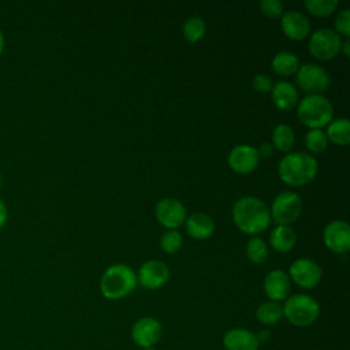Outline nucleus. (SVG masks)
I'll return each mask as SVG.
<instances>
[{
    "instance_id": "nucleus-14",
    "label": "nucleus",
    "mask_w": 350,
    "mask_h": 350,
    "mask_svg": "<svg viewBox=\"0 0 350 350\" xmlns=\"http://www.w3.org/2000/svg\"><path fill=\"white\" fill-rule=\"evenodd\" d=\"M228 165L237 174H249L260 163V154L252 145H237L228 153Z\"/></svg>"
},
{
    "instance_id": "nucleus-13",
    "label": "nucleus",
    "mask_w": 350,
    "mask_h": 350,
    "mask_svg": "<svg viewBox=\"0 0 350 350\" xmlns=\"http://www.w3.org/2000/svg\"><path fill=\"white\" fill-rule=\"evenodd\" d=\"M324 245L334 253H346L350 249V226L343 220L329 221L323 231Z\"/></svg>"
},
{
    "instance_id": "nucleus-36",
    "label": "nucleus",
    "mask_w": 350,
    "mask_h": 350,
    "mask_svg": "<svg viewBox=\"0 0 350 350\" xmlns=\"http://www.w3.org/2000/svg\"><path fill=\"white\" fill-rule=\"evenodd\" d=\"M349 45H350V44H349V41L346 40V41L342 42V46H340V51L343 52V55H345L346 57H349V55H350V52H349Z\"/></svg>"
},
{
    "instance_id": "nucleus-25",
    "label": "nucleus",
    "mask_w": 350,
    "mask_h": 350,
    "mask_svg": "<svg viewBox=\"0 0 350 350\" xmlns=\"http://www.w3.org/2000/svg\"><path fill=\"white\" fill-rule=\"evenodd\" d=\"M205 22L200 18V16H190L185 21L183 27H182V33L183 37L190 41V42H196L198 40H201L205 34Z\"/></svg>"
},
{
    "instance_id": "nucleus-34",
    "label": "nucleus",
    "mask_w": 350,
    "mask_h": 350,
    "mask_svg": "<svg viewBox=\"0 0 350 350\" xmlns=\"http://www.w3.org/2000/svg\"><path fill=\"white\" fill-rule=\"evenodd\" d=\"M256 336H257L260 345H261V343H267V342L271 339V334H269V331H267V329H261L258 334H256Z\"/></svg>"
},
{
    "instance_id": "nucleus-29",
    "label": "nucleus",
    "mask_w": 350,
    "mask_h": 350,
    "mask_svg": "<svg viewBox=\"0 0 350 350\" xmlns=\"http://www.w3.org/2000/svg\"><path fill=\"white\" fill-rule=\"evenodd\" d=\"M183 245V238L178 230H168L160 238V247L168 253H176Z\"/></svg>"
},
{
    "instance_id": "nucleus-31",
    "label": "nucleus",
    "mask_w": 350,
    "mask_h": 350,
    "mask_svg": "<svg viewBox=\"0 0 350 350\" xmlns=\"http://www.w3.org/2000/svg\"><path fill=\"white\" fill-rule=\"evenodd\" d=\"M260 11L268 18H279L283 14V4L279 0H262L258 4Z\"/></svg>"
},
{
    "instance_id": "nucleus-37",
    "label": "nucleus",
    "mask_w": 350,
    "mask_h": 350,
    "mask_svg": "<svg viewBox=\"0 0 350 350\" xmlns=\"http://www.w3.org/2000/svg\"><path fill=\"white\" fill-rule=\"evenodd\" d=\"M4 48H5V38H4V33H3L1 29H0V56L3 55Z\"/></svg>"
},
{
    "instance_id": "nucleus-17",
    "label": "nucleus",
    "mask_w": 350,
    "mask_h": 350,
    "mask_svg": "<svg viewBox=\"0 0 350 350\" xmlns=\"http://www.w3.org/2000/svg\"><path fill=\"white\" fill-rule=\"evenodd\" d=\"M226 350H258L260 342L254 332L243 327H234L223 335Z\"/></svg>"
},
{
    "instance_id": "nucleus-26",
    "label": "nucleus",
    "mask_w": 350,
    "mask_h": 350,
    "mask_svg": "<svg viewBox=\"0 0 350 350\" xmlns=\"http://www.w3.org/2000/svg\"><path fill=\"white\" fill-rule=\"evenodd\" d=\"M246 256L253 264H261L268 257V246L267 243L258 238L253 237L246 243Z\"/></svg>"
},
{
    "instance_id": "nucleus-3",
    "label": "nucleus",
    "mask_w": 350,
    "mask_h": 350,
    "mask_svg": "<svg viewBox=\"0 0 350 350\" xmlns=\"http://www.w3.org/2000/svg\"><path fill=\"white\" fill-rule=\"evenodd\" d=\"M137 273L124 264L108 267L100 279V291L107 299H120L134 291L137 286Z\"/></svg>"
},
{
    "instance_id": "nucleus-24",
    "label": "nucleus",
    "mask_w": 350,
    "mask_h": 350,
    "mask_svg": "<svg viewBox=\"0 0 350 350\" xmlns=\"http://www.w3.org/2000/svg\"><path fill=\"white\" fill-rule=\"evenodd\" d=\"M295 141V134L291 126L286 123L278 124L272 131V145L280 152H288Z\"/></svg>"
},
{
    "instance_id": "nucleus-2",
    "label": "nucleus",
    "mask_w": 350,
    "mask_h": 350,
    "mask_svg": "<svg viewBox=\"0 0 350 350\" xmlns=\"http://www.w3.org/2000/svg\"><path fill=\"white\" fill-rule=\"evenodd\" d=\"M317 160L305 152L287 153L279 161L278 172L280 179L294 187H301L312 182L317 174Z\"/></svg>"
},
{
    "instance_id": "nucleus-15",
    "label": "nucleus",
    "mask_w": 350,
    "mask_h": 350,
    "mask_svg": "<svg viewBox=\"0 0 350 350\" xmlns=\"http://www.w3.org/2000/svg\"><path fill=\"white\" fill-rule=\"evenodd\" d=\"M280 27L284 36L295 41L306 38L310 33L309 19L306 18L305 14L295 10H290L282 14Z\"/></svg>"
},
{
    "instance_id": "nucleus-35",
    "label": "nucleus",
    "mask_w": 350,
    "mask_h": 350,
    "mask_svg": "<svg viewBox=\"0 0 350 350\" xmlns=\"http://www.w3.org/2000/svg\"><path fill=\"white\" fill-rule=\"evenodd\" d=\"M257 152H258V154H260V156H261V154H264V156H269V154H271V145L264 144L260 149H257Z\"/></svg>"
},
{
    "instance_id": "nucleus-20",
    "label": "nucleus",
    "mask_w": 350,
    "mask_h": 350,
    "mask_svg": "<svg viewBox=\"0 0 350 350\" xmlns=\"http://www.w3.org/2000/svg\"><path fill=\"white\" fill-rule=\"evenodd\" d=\"M269 243L279 253H288L297 243L295 231L290 226H276L269 234Z\"/></svg>"
},
{
    "instance_id": "nucleus-8",
    "label": "nucleus",
    "mask_w": 350,
    "mask_h": 350,
    "mask_svg": "<svg viewBox=\"0 0 350 350\" xmlns=\"http://www.w3.org/2000/svg\"><path fill=\"white\" fill-rule=\"evenodd\" d=\"M297 74V83L305 93L323 94L329 86L328 72L314 63H306L299 66Z\"/></svg>"
},
{
    "instance_id": "nucleus-4",
    "label": "nucleus",
    "mask_w": 350,
    "mask_h": 350,
    "mask_svg": "<svg viewBox=\"0 0 350 350\" xmlns=\"http://www.w3.org/2000/svg\"><path fill=\"white\" fill-rule=\"evenodd\" d=\"M297 115L309 129H321L332 120L334 107L325 96L309 94L298 103Z\"/></svg>"
},
{
    "instance_id": "nucleus-10",
    "label": "nucleus",
    "mask_w": 350,
    "mask_h": 350,
    "mask_svg": "<svg viewBox=\"0 0 350 350\" xmlns=\"http://www.w3.org/2000/svg\"><path fill=\"white\" fill-rule=\"evenodd\" d=\"M130 335L139 349L154 347L163 336V325L157 319L145 316L133 324Z\"/></svg>"
},
{
    "instance_id": "nucleus-39",
    "label": "nucleus",
    "mask_w": 350,
    "mask_h": 350,
    "mask_svg": "<svg viewBox=\"0 0 350 350\" xmlns=\"http://www.w3.org/2000/svg\"><path fill=\"white\" fill-rule=\"evenodd\" d=\"M0 187H1V175H0Z\"/></svg>"
},
{
    "instance_id": "nucleus-18",
    "label": "nucleus",
    "mask_w": 350,
    "mask_h": 350,
    "mask_svg": "<svg viewBox=\"0 0 350 350\" xmlns=\"http://www.w3.org/2000/svg\"><path fill=\"white\" fill-rule=\"evenodd\" d=\"M272 101L282 111H290L298 104V92L295 86L287 81H278L273 83Z\"/></svg>"
},
{
    "instance_id": "nucleus-12",
    "label": "nucleus",
    "mask_w": 350,
    "mask_h": 350,
    "mask_svg": "<svg viewBox=\"0 0 350 350\" xmlns=\"http://www.w3.org/2000/svg\"><path fill=\"white\" fill-rule=\"evenodd\" d=\"M170 279L168 267L160 260H148L137 272V282L145 288L157 290L163 287Z\"/></svg>"
},
{
    "instance_id": "nucleus-33",
    "label": "nucleus",
    "mask_w": 350,
    "mask_h": 350,
    "mask_svg": "<svg viewBox=\"0 0 350 350\" xmlns=\"http://www.w3.org/2000/svg\"><path fill=\"white\" fill-rule=\"evenodd\" d=\"M8 220V209H7V205L4 204L3 200H0V230L5 226Z\"/></svg>"
},
{
    "instance_id": "nucleus-5",
    "label": "nucleus",
    "mask_w": 350,
    "mask_h": 350,
    "mask_svg": "<svg viewBox=\"0 0 350 350\" xmlns=\"http://www.w3.org/2000/svg\"><path fill=\"white\" fill-rule=\"evenodd\" d=\"M283 317L295 327H309L312 325L319 314V302L308 294H294L288 295L282 305Z\"/></svg>"
},
{
    "instance_id": "nucleus-28",
    "label": "nucleus",
    "mask_w": 350,
    "mask_h": 350,
    "mask_svg": "<svg viewBox=\"0 0 350 350\" xmlns=\"http://www.w3.org/2000/svg\"><path fill=\"white\" fill-rule=\"evenodd\" d=\"M338 0H305L304 5L305 8L316 16H328L331 15L336 7H338Z\"/></svg>"
},
{
    "instance_id": "nucleus-16",
    "label": "nucleus",
    "mask_w": 350,
    "mask_h": 350,
    "mask_svg": "<svg viewBox=\"0 0 350 350\" xmlns=\"http://www.w3.org/2000/svg\"><path fill=\"white\" fill-rule=\"evenodd\" d=\"M264 291L269 301H284L291 291V280L282 269H272L264 279Z\"/></svg>"
},
{
    "instance_id": "nucleus-32",
    "label": "nucleus",
    "mask_w": 350,
    "mask_h": 350,
    "mask_svg": "<svg viewBox=\"0 0 350 350\" xmlns=\"http://www.w3.org/2000/svg\"><path fill=\"white\" fill-rule=\"evenodd\" d=\"M252 83L254 90L260 93H268L272 90V86H273V81L267 74H256Z\"/></svg>"
},
{
    "instance_id": "nucleus-27",
    "label": "nucleus",
    "mask_w": 350,
    "mask_h": 350,
    "mask_svg": "<svg viewBox=\"0 0 350 350\" xmlns=\"http://www.w3.org/2000/svg\"><path fill=\"white\" fill-rule=\"evenodd\" d=\"M305 145L312 153H321L328 146V138L321 129H310L305 135Z\"/></svg>"
},
{
    "instance_id": "nucleus-22",
    "label": "nucleus",
    "mask_w": 350,
    "mask_h": 350,
    "mask_svg": "<svg viewBox=\"0 0 350 350\" xmlns=\"http://www.w3.org/2000/svg\"><path fill=\"white\" fill-rule=\"evenodd\" d=\"M328 141L335 145L346 146L350 142V123L347 118L332 119L327 124V131H324Z\"/></svg>"
},
{
    "instance_id": "nucleus-21",
    "label": "nucleus",
    "mask_w": 350,
    "mask_h": 350,
    "mask_svg": "<svg viewBox=\"0 0 350 350\" xmlns=\"http://www.w3.org/2000/svg\"><path fill=\"white\" fill-rule=\"evenodd\" d=\"M271 67H272L273 72H276L278 75L290 77L298 71L299 60L293 52L282 51L273 56V59L271 62Z\"/></svg>"
},
{
    "instance_id": "nucleus-1",
    "label": "nucleus",
    "mask_w": 350,
    "mask_h": 350,
    "mask_svg": "<svg viewBox=\"0 0 350 350\" xmlns=\"http://www.w3.org/2000/svg\"><path fill=\"white\" fill-rule=\"evenodd\" d=\"M232 220L242 232L256 235L269 227V208L260 198L246 196L234 204Z\"/></svg>"
},
{
    "instance_id": "nucleus-23",
    "label": "nucleus",
    "mask_w": 350,
    "mask_h": 350,
    "mask_svg": "<svg viewBox=\"0 0 350 350\" xmlns=\"http://www.w3.org/2000/svg\"><path fill=\"white\" fill-rule=\"evenodd\" d=\"M256 319L262 325H276L283 319L282 305L279 302H273L269 299L261 302L256 309Z\"/></svg>"
},
{
    "instance_id": "nucleus-38",
    "label": "nucleus",
    "mask_w": 350,
    "mask_h": 350,
    "mask_svg": "<svg viewBox=\"0 0 350 350\" xmlns=\"http://www.w3.org/2000/svg\"><path fill=\"white\" fill-rule=\"evenodd\" d=\"M141 350H156V347H146V349H141Z\"/></svg>"
},
{
    "instance_id": "nucleus-6",
    "label": "nucleus",
    "mask_w": 350,
    "mask_h": 350,
    "mask_svg": "<svg viewBox=\"0 0 350 350\" xmlns=\"http://www.w3.org/2000/svg\"><path fill=\"white\" fill-rule=\"evenodd\" d=\"M302 211V201L299 196L294 191H282L279 193L269 208L271 220L278 226H290L297 221Z\"/></svg>"
},
{
    "instance_id": "nucleus-19",
    "label": "nucleus",
    "mask_w": 350,
    "mask_h": 350,
    "mask_svg": "<svg viewBox=\"0 0 350 350\" xmlns=\"http://www.w3.org/2000/svg\"><path fill=\"white\" fill-rule=\"evenodd\" d=\"M187 234L194 239H208L215 231V223L206 213L197 212L185 220Z\"/></svg>"
},
{
    "instance_id": "nucleus-11",
    "label": "nucleus",
    "mask_w": 350,
    "mask_h": 350,
    "mask_svg": "<svg viewBox=\"0 0 350 350\" xmlns=\"http://www.w3.org/2000/svg\"><path fill=\"white\" fill-rule=\"evenodd\" d=\"M156 219L161 226L170 230L180 227L186 220V208L176 198H163L156 204Z\"/></svg>"
},
{
    "instance_id": "nucleus-30",
    "label": "nucleus",
    "mask_w": 350,
    "mask_h": 350,
    "mask_svg": "<svg viewBox=\"0 0 350 350\" xmlns=\"http://www.w3.org/2000/svg\"><path fill=\"white\" fill-rule=\"evenodd\" d=\"M340 37H349L350 34V11L349 8H343L335 18V30Z\"/></svg>"
},
{
    "instance_id": "nucleus-7",
    "label": "nucleus",
    "mask_w": 350,
    "mask_h": 350,
    "mask_svg": "<svg viewBox=\"0 0 350 350\" xmlns=\"http://www.w3.org/2000/svg\"><path fill=\"white\" fill-rule=\"evenodd\" d=\"M342 42V37L332 29L323 27L310 34L308 46L313 57L325 62L334 59L340 52Z\"/></svg>"
},
{
    "instance_id": "nucleus-9",
    "label": "nucleus",
    "mask_w": 350,
    "mask_h": 350,
    "mask_svg": "<svg viewBox=\"0 0 350 350\" xmlns=\"http://www.w3.org/2000/svg\"><path fill=\"white\" fill-rule=\"evenodd\" d=\"M287 275L290 280L294 282L297 286L309 290L320 283L323 278V269L314 260L301 257L293 261Z\"/></svg>"
}]
</instances>
